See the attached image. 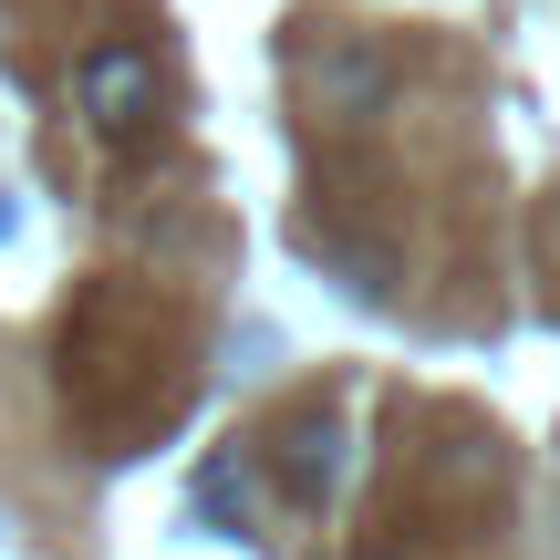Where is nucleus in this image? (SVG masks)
I'll list each match as a JSON object with an SVG mask.
<instances>
[{
    "label": "nucleus",
    "instance_id": "4",
    "mask_svg": "<svg viewBox=\"0 0 560 560\" xmlns=\"http://www.w3.org/2000/svg\"><path fill=\"white\" fill-rule=\"evenodd\" d=\"M0 550H11V520H0Z\"/></svg>",
    "mask_w": 560,
    "mask_h": 560
},
{
    "label": "nucleus",
    "instance_id": "3",
    "mask_svg": "<svg viewBox=\"0 0 560 560\" xmlns=\"http://www.w3.org/2000/svg\"><path fill=\"white\" fill-rule=\"evenodd\" d=\"M280 499H301V509H322L342 488V416H301V425H280Z\"/></svg>",
    "mask_w": 560,
    "mask_h": 560
},
{
    "label": "nucleus",
    "instance_id": "2",
    "mask_svg": "<svg viewBox=\"0 0 560 560\" xmlns=\"http://www.w3.org/2000/svg\"><path fill=\"white\" fill-rule=\"evenodd\" d=\"M384 83H395V62H384L374 42H322V52L301 62V94H312V115H332V125H363L384 104Z\"/></svg>",
    "mask_w": 560,
    "mask_h": 560
},
{
    "label": "nucleus",
    "instance_id": "1",
    "mask_svg": "<svg viewBox=\"0 0 560 560\" xmlns=\"http://www.w3.org/2000/svg\"><path fill=\"white\" fill-rule=\"evenodd\" d=\"M73 104L94 136H145L156 125V52L145 42H94L73 62Z\"/></svg>",
    "mask_w": 560,
    "mask_h": 560
}]
</instances>
